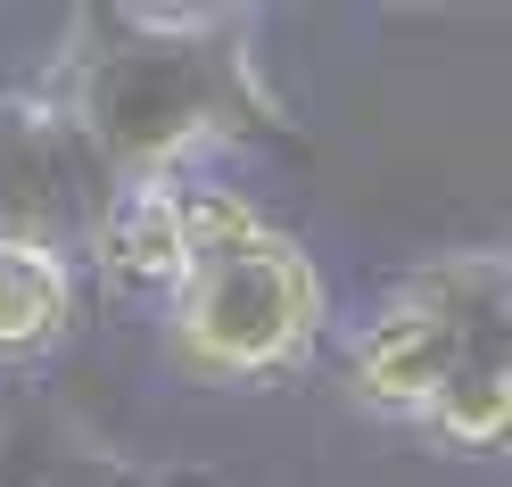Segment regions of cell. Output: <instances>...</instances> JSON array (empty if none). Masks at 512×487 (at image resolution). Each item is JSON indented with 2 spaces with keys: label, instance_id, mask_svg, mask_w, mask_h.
<instances>
[{
  "label": "cell",
  "instance_id": "obj_4",
  "mask_svg": "<svg viewBox=\"0 0 512 487\" xmlns=\"http://www.w3.org/2000/svg\"><path fill=\"white\" fill-rule=\"evenodd\" d=\"M116 199L100 157L83 149L75 116L50 100L42 83L0 91V240H34L75 256Z\"/></svg>",
  "mask_w": 512,
  "mask_h": 487
},
{
  "label": "cell",
  "instance_id": "obj_5",
  "mask_svg": "<svg viewBox=\"0 0 512 487\" xmlns=\"http://www.w3.org/2000/svg\"><path fill=\"white\" fill-rule=\"evenodd\" d=\"M91 265H100L108 289H124V298H174L182 281V182H141V190H116L100 232L83 240Z\"/></svg>",
  "mask_w": 512,
  "mask_h": 487
},
{
  "label": "cell",
  "instance_id": "obj_2",
  "mask_svg": "<svg viewBox=\"0 0 512 487\" xmlns=\"http://www.w3.org/2000/svg\"><path fill=\"white\" fill-rule=\"evenodd\" d=\"M182 232V281L166 298L174 355L199 380H290L331 314L314 256L215 174H182Z\"/></svg>",
  "mask_w": 512,
  "mask_h": 487
},
{
  "label": "cell",
  "instance_id": "obj_8",
  "mask_svg": "<svg viewBox=\"0 0 512 487\" xmlns=\"http://www.w3.org/2000/svg\"><path fill=\"white\" fill-rule=\"evenodd\" d=\"M17 487H174V479H157L133 454H108L91 438H34L17 463Z\"/></svg>",
  "mask_w": 512,
  "mask_h": 487
},
{
  "label": "cell",
  "instance_id": "obj_6",
  "mask_svg": "<svg viewBox=\"0 0 512 487\" xmlns=\"http://www.w3.org/2000/svg\"><path fill=\"white\" fill-rule=\"evenodd\" d=\"M67 331H75V256L0 240V364L50 355Z\"/></svg>",
  "mask_w": 512,
  "mask_h": 487
},
{
  "label": "cell",
  "instance_id": "obj_1",
  "mask_svg": "<svg viewBox=\"0 0 512 487\" xmlns=\"http://www.w3.org/2000/svg\"><path fill=\"white\" fill-rule=\"evenodd\" d=\"M34 83L75 116L116 190L182 182L223 141L281 133V100L256 67V9H83Z\"/></svg>",
  "mask_w": 512,
  "mask_h": 487
},
{
  "label": "cell",
  "instance_id": "obj_7",
  "mask_svg": "<svg viewBox=\"0 0 512 487\" xmlns=\"http://www.w3.org/2000/svg\"><path fill=\"white\" fill-rule=\"evenodd\" d=\"M422 430L430 446H455V454H496L504 430H512V364H471L438 388V397L405 421Z\"/></svg>",
  "mask_w": 512,
  "mask_h": 487
},
{
  "label": "cell",
  "instance_id": "obj_3",
  "mask_svg": "<svg viewBox=\"0 0 512 487\" xmlns=\"http://www.w3.org/2000/svg\"><path fill=\"white\" fill-rule=\"evenodd\" d=\"M471 364H512V265H504V248H455L438 265L405 273L364 314L356 347H347V397L364 413L413 421Z\"/></svg>",
  "mask_w": 512,
  "mask_h": 487
}]
</instances>
